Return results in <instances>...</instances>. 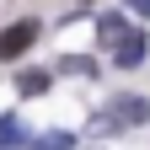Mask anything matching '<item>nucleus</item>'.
Instances as JSON below:
<instances>
[{
  "mask_svg": "<svg viewBox=\"0 0 150 150\" xmlns=\"http://www.w3.org/2000/svg\"><path fill=\"white\" fill-rule=\"evenodd\" d=\"M112 123H150V102L145 97H123V102H112L107 112H102V118H97V129H112Z\"/></svg>",
  "mask_w": 150,
  "mask_h": 150,
  "instance_id": "1",
  "label": "nucleus"
},
{
  "mask_svg": "<svg viewBox=\"0 0 150 150\" xmlns=\"http://www.w3.org/2000/svg\"><path fill=\"white\" fill-rule=\"evenodd\" d=\"M32 43H38V22H11L0 32V59H22Z\"/></svg>",
  "mask_w": 150,
  "mask_h": 150,
  "instance_id": "2",
  "label": "nucleus"
},
{
  "mask_svg": "<svg viewBox=\"0 0 150 150\" xmlns=\"http://www.w3.org/2000/svg\"><path fill=\"white\" fill-rule=\"evenodd\" d=\"M123 38H129V22H123V16H112V11H102V16H97V43L112 54Z\"/></svg>",
  "mask_w": 150,
  "mask_h": 150,
  "instance_id": "3",
  "label": "nucleus"
},
{
  "mask_svg": "<svg viewBox=\"0 0 150 150\" xmlns=\"http://www.w3.org/2000/svg\"><path fill=\"white\" fill-rule=\"evenodd\" d=\"M145 48H150V43H145V38H139L134 27H129V38H123L118 48H112V59H118V70H134V64H145Z\"/></svg>",
  "mask_w": 150,
  "mask_h": 150,
  "instance_id": "4",
  "label": "nucleus"
},
{
  "mask_svg": "<svg viewBox=\"0 0 150 150\" xmlns=\"http://www.w3.org/2000/svg\"><path fill=\"white\" fill-rule=\"evenodd\" d=\"M16 91H22V97H43L48 91V70H22L16 75Z\"/></svg>",
  "mask_w": 150,
  "mask_h": 150,
  "instance_id": "5",
  "label": "nucleus"
},
{
  "mask_svg": "<svg viewBox=\"0 0 150 150\" xmlns=\"http://www.w3.org/2000/svg\"><path fill=\"white\" fill-rule=\"evenodd\" d=\"M27 150H70V134H64V129H48V134L38 145H27Z\"/></svg>",
  "mask_w": 150,
  "mask_h": 150,
  "instance_id": "6",
  "label": "nucleus"
},
{
  "mask_svg": "<svg viewBox=\"0 0 150 150\" xmlns=\"http://www.w3.org/2000/svg\"><path fill=\"white\" fill-rule=\"evenodd\" d=\"M59 70H64V75H91V70H97V64H91V59H75V54H70V59H64Z\"/></svg>",
  "mask_w": 150,
  "mask_h": 150,
  "instance_id": "7",
  "label": "nucleus"
},
{
  "mask_svg": "<svg viewBox=\"0 0 150 150\" xmlns=\"http://www.w3.org/2000/svg\"><path fill=\"white\" fill-rule=\"evenodd\" d=\"M129 11H134V16H150V0H129Z\"/></svg>",
  "mask_w": 150,
  "mask_h": 150,
  "instance_id": "8",
  "label": "nucleus"
}]
</instances>
